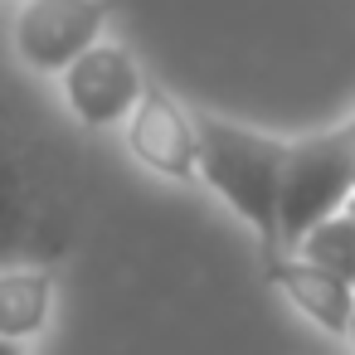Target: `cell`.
Returning a JSON list of instances; mask_svg holds the SVG:
<instances>
[{
  "label": "cell",
  "instance_id": "ba28073f",
  "mask_svg": "<svg viewBox=\"0 0 355 355\" xmlns=\"http://www.w3.org/2000/svg\"><path fill=\"white\" fill-rule=\"evenodd\" d=\"M297 253H302V263L331 272L336 282H345V287L355 292V224H350L345 214L316 224V229L297 243Z\"/></svg>",
  "mask_w": 355,
  "mask_h": 355
},
{
  "label": "cell",
  "instance_id": "7a4b0ae2",
  "mask_svg": "<svg viewBox=\"0 0 355 355\" xmlns=\"http://www.w3.org/2000/svg\"><path fill=\"white\" fill-rule=\"evenodd\" d=\"M355 195V146L345 137H311L287 146L282 185H277V243H302L316 224L336 219Z\"/></svg>",
  "mask_w": 355,
  "mask_h": 355
},
{
  "label": "cell",
  "instance_id": "30bf717a",
  "mask_svg": "<svg viewBox=\"0 0 355 355\" xmlns=\"http://www.w3.org/2000/svg\"><path fill=\"white\" fill-rule=\"evenodd\" d=\"M340 137H345V146H355V117L345 122V132H340Z\"/></svg>",
  "mask_w": 355,
  "mask_h": 355
},
{
  "label": "cell",
  "instance_id": "3957f363",
  "mask_svg": "<svg viewBox=\"0 0 355 355\" xmlns=\"http://www.w3.org/2000/svg\"><path fill=\"white\" fill-rule=\"evenodd\" d=\"M98 0H30L15 20V49L40 73H64L73 59H83L98 44L103 30Z\"/></svg>",
  "mask_w": 355,
  "mask_h": 355
},
{
  "label": "cell",
  "instance_id": "5b68a950",
  "mask_svg": "<svg viewBox=\"0 0 355 355\" xmlns=\"http://www.w3.org/2000/svg\"><path fill=\"white\" fill-rule=\"evenodd\" d=\"M127 146L141 166L161 175H175V180L195 175V127L161 88H146L137 112L127 117Z\"/></svg>",
  "mask_w": 355,
  "mask_h": 355
},
{
  "label": "cell",
  "instance_id": "8992f818",
  "mask_svg": "<svg viewBox=\"0 0 355 355\" xmlns=\"http://www.w3.org/2000/svg\"><path fill=\"white\" fill-rule=\"evenodd\" d=\"M268 277H272V282L287 292V302H292L302 316H311L321 331H331V336H345V331H350L355 292H350L345 282H336L331 272H321V268L292 258V263H272Z\"/></svg>",
  "mask_w": 355,
  "mask_h": 355
},
{
  "label": "cell",
  "instance_id": "277c9868",
  "mask_svg": "<svg viewBox=\"0 0 355 355\" xmlns=\"http://www.w3.org/2000/svg\"><path fill=\"white\" fill-rule=\"evenodd\" d=\"M64 93H69V107L78 112V122L112 127L137 112L146 88H141L137 59L122 44H93L83 59H73L64 69Z\"/></svg>",
  "mask_w": 355,
  "mask_h": 355
},
{
  "label": "cell",
  "instance_id": "9c48e42d",
  "mask_svg": "<svg viewBox=\"0 0 355 355\" xmlns=\"http://www.w3.org/2000/svg\"><path fill=\"white\" fill-rule=\"evenodd\" d=\"M0 355H25V350H20L15 340H0Z\"/></svg>",
  "mask_w": 355,
  "mask_h": 355
},
{
  "label": "cell",
  "instance_id": "6da1fadb",
  "mask_svg": "<svg viewBox=\"0 0 355 355\" xmlns=\"http://www.w3.org/2000/svg\"><path fill=\"white\" fill-rule=\"evenodd\" d=\"M287 146L258 137L248 127L200 117L195 122V171L214 185L224 205H234L268 243L277 239V185H282Z\"/></svg>",
  "mask_w": 355,
  "mask_h": 355
},
{
  "label": "cell",
  "instance_id": "7c38bea8",
  "mask_svg": "<svg viewBox=\"0 0 355 355\" xmlns=\"http://www.w3.org/2000/svg\"><path fill=\"white\" fill-rule=\"evenodd\" d=\"M345 340H350V350H355V316H350V331H345Z\"/></svg>",
  "mask_w": 355,
  "mask_h": 355
},
{
  "label": "cell",
  "instance_id": "52a82bcc",
  "mask_svg": "<svg viewBox=\"0 0 355 355\" xmlns=\"http://www.w3.org/2000/svg\"><path fill=\"white\" fill-rule=\"evenodd\" d=\"M54 311V282L40 268L0 272V340H30L49 326Z\"/></svg>",
  "mask_w": 355,
  "mask_h": 355
},
{
  "label": "cell",
  "instance_id": "8fae6325",
  "mask_svg": "<svg viewBox=\"0 0 355 355\" xmlns=\"http://www.w3.org/2000/svg\"><path fill=\"white\" fill-rule=\"evenodd\" d=\"M340 214H345V219H350V224H355V195H350V200H345V209H340Z\"/></svg>",
  "mask_w": 355,
  "mask_h": 355
}]
</instances>
